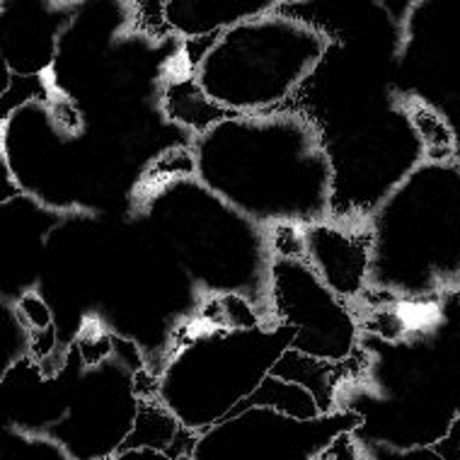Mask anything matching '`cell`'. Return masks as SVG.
Returning <instances> with one entry per match:
<instances>
[{
  "mask_svg": "<svg viewBox=\"0 0 460 460\" xmlns=\"http://www.w3.org/2000/svg\"><path fill=\"white\" fill-rule=\"evenodd\" d=\"M201 184L264 228L332 218V165L318 127L294 107L218 121L190 143Z\"/></svg>",
  "mask_w": 460,
  "mask_h": 460,
  "instance_id": "1",
  "label": "cell"
},
{
  "mask_svg": "<svg viewBox=\"0 0 460 460\" xmlns=\"http://www.w3.org/2000/svg\"><path fill=\"white\" fill-rule=\"evenodd\" d=\"M136 218L148 240L207 298H245L267 323L271 315V233L223 201L170 153L153 163L134 191Z\"/></svg>",
  "mask_w": 460,
  "mask_h": 460,
  "instance_id": "2",
  "label": "cell"
},
{
  "mask_svg": "<svg viewBox=\"0 0 460 460\" xmlns=\"http://www.w3.org/2000/svg\"><path fill=\"white\" fill-rule=\"evenodd\" d=\"M366 228V294L434 303L460 291V160H424L376 207Z\"/></svg>",
  "mask_w": 460,
  "mask_h": 460,
  "instance_id": "3",
  "label": "cell"
},
{
  "mask_svg": "<svg viewBox=\"0 0 460 460\" xmlns=\"http://www.w3.org/2000/svg\"><path fill=\"white\" fill-rule=\"evenodd\" d=\"M201 54L187 71L223 119L267 114L294 102L334 41L323 30L284 10V0L264 15L201 40Z\"/></svg>",
  "mask_w": 460,
  "mask_h": 460,
  "instance_id": "4",
  "label": "cell"
},
{
  "mask_svg": "<svg viewBox=\"0 0 460 460\" xmlns=\"http://www.w3.org/2000/svg\"><path fill=\"white\" fill-rule=\"evenodd\" d=\"M294 327L233 325L201 310L167 341L155 395L191 434L238 410L291 349Z\"/></svg>",
  "mask_w": 460,
  "mask_h": 460,
  "instance_id": "5",
  "label": "cell"
},
{
  "mask_svg": "<svg viewBox=\"0 0 460 460\" xmlns=\"http://www.w3.org/2000/svg\"><path fill=\"white\" fill-rule=\"evenodd\" d=\"M64 417L47 437L75 460H110L131 437L141 400L158 385L131 337L85 325L56 366Z\"/></svg>",
  "mask_w": 460,
  "mask_h": 460,
  "instance_id": "6",
  "label": "cell"
},
{
  "mask_svg": "<svg viewBox=\"0 0 460 460\" xmlns=\"http://www.w3.org/2000/svg\"><path fill=\"white\" fill-rule=\"evenodd\" d=\"M298 111L318 127L332 165V221L366 223L383 199L424 163L405 102L347 93L327 107Z\"/></svg>",
  "mask_w": 460,
  "mask_h": 460,
  "instance_id": "7",
  "label": "cell"
},
{
  "mask_svg": "<svg viewBox=\"0 0 460 460\" xmlns=\"http://www.w3.org/2000/svg\"><path fill=\"white\" fill-rule=\"evenodd\" d=\"M75 111L64 117L61 104L41 97L3 114V165L8 182L51 211L78 204L80 165L73 155Z\"/></svg>",
  "mask_w": 460,
  "mask_h": 460,
  "instance_id": "8",
  "label": "cell"
},
{
  "mask_svg": "<svg viewBox=\"0 0 460 460\" xmlns=\"http://www.w3.org/2000/svg\"><path fill=\"white\" fill-rule=\"evenodd\" d=\"M364 424L357 410L296 420L271 407H238L197 434L191 460H318L341 434Z\"/></svg>",
  "mask_w": 460,
  "mask_h": 460,
  "instance_id": "9",
  "label": "cell"
},
{
  "mask_svg": "<svg viewBox=\"0 0 460 460\" xmlns=\"http://www.w3.org/2000/svg\"><path fill=\"white\" fill-rule=\"evenodd\" d=\"M271 315L279 325L294 327L291 349L303 357L344 364L358 351L361 325L351 303L334 294L303 254H274Z\"/></svg>",
  "mask_w": 460,
  "mask_h": 460,
  "instance_id": "10",
  "label": "cell"
},
{
  "mask_svg": "<svg viewBox=\"0 0 460 460\" xmlns=\"http://www.w3.org/2000/svg\"><path fill=\"white\" fill-rule=\"evenodd\" d=\"M75 5L44 0H3V64L8 75L40 78L54 68L58 44Z\"/></svg>",
  "mask_w": 460,
  "mask_h": 460,
  "instance_id": "11",
  "label": "cell"
},
{
  "mask_svg": "<svg viewBox=\"0 0 460 460\" xmlns=\"http://www.w3.org/2000/svg\"><path fill=\"white\" fill-rule=\"evenodd\" d=\"M303 257L340 298L351 305L364 298L371 267V235L366 223L327 218L303 228Z\"/></svg>",
  "mask_w": 460,
  "mask_h": 460,
  "instance_id": "12",
  "label": "cell"
},
{
  "mask_svg": "<svg viewBox=\"0 0 460 460\" xmlns=\"http://www.w3.org/2000/svg\"><path fill=\"white\" fill-rule=\"evenodd\" d=\"M281 0H165L155 3L165 32L184 40H208L250 17L264 15Z\"/></svg>",
  "mask_w": 460,
  "mask_h": 460,
  "instance_id": "13",
  "label": "cell"
},
{
  "mask_svg": "<svg viewBox=\"0 0 460 460\" xmlns=\"http://www.w3.org/2000/svg\"><path fill=\"white\" fill-rule=\"evenodd\" d=\"M247 405L271 407V410H279V412L296 417V420L323 417L318 400H315V395L308 388H303V385L294 381H284L279 376H270L240 407Z\"/></svg>",
  "mask_w": 460,
  "mask_h": 460,
  "instance_id": "14",
  "label": "cell"
},
{
  "mask_svg": "<svg viewBox=\"0 0 460 460\" xmlns=\"http://www.w3.org/2000/svg\"><path fill=\"white\" fill-rule=\"evenodd\" d=\"M405 110L410 121H412L414 131L420 136L421 148H424V160H431V163L453 160V153H456V134L446 124L441 111L429 107L427 102H421L417 97L405 100Z\"/></svg>",
  "mask_w": 460,
  "mask_h": 460,
  "instance_id": "15",
  "label": "cell"
},
{
  "mask_svg": "<svg viewBox=\"0 0 460 460\" xmlns=\"http://www.w3.org/2000/svg\"><path fill=\"white\" fill-rule=\"evenodd\" d=\"M0 460H75L54 438L32 437L15 429L3 427L0 434Z\"/></svg>",
  "mask_w": 460,
  "mask_h": 460,
  "instance_id": "16",
  "label": "cell"
},
{
  "mask_svg": "<svg viewBox=\"0 0 460 460\" xmlns=\"http://www.w3.org/2000/svg\"><path fill=\"white\" fill-rule=\"evenodd\" d=\"M358 460H446L434 446H393L354 431Z\"/></svg>",
  "mask_w": 460,
  "mask_h": 460,
  "instance_id": "17",
  "label": "cell"
},
{
  "mask_svg": "<svg viewBox=\"0 0 460 460\" xmlns=\"http://www.w3.org/2000/svg\"><path fill=\"white\" fill-rule=\"evenodd\" d=\"M110 460H191V458H175L165 451H155V448H121L114 453Z\"/></svg>",
  "mask_w": 460,
  "mask_h": 460,
  "instance_id": "18",
  "label": "cell"
}]
</instances>
